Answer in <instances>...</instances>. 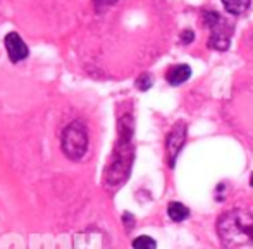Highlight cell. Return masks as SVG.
I'll return each instance as SVG.
<instances>
[{
	"label": "cell",
	"mask_w": 253,
	"mask_h": 249,
	"mask_svg": "<svg viewBox=\"0 0 253 249\" xmlns=\"http://www.w3.org/2000/svg\"><path fill=\"white\" fill-rule=\"evenodd\" d=\"M3 45H5V52L12 64L23 62V60H26L28 55H30V48H28L26 41H24L16 31H10V33L5 35Z\"/></svg>",
	"instance_id": "5b68a950"
},
{
	"label": "cell",
	"mask_w": 253,
	"mask_h": 249,
	"mask_svg": "<svg viewBox=\"0 0 253 249\" xmlns=\"http://www.w3.org/2000/svg\"><path fill=\"white\" fill-rule=\"evenodd\" d=\"M184 140H186V124L183 120L176 122V126L172 127V131L167 136V160H169V165L174 167L176 165V158L179 155L181 148L184 144Z\"/></svg>",
	"instance_id": "277c9868"
},
{
	"label": "cell",
	"mask_w": 253,
	"mask_h": 249,
	"mask_svg": "<svg viewBox=\"0 0 253 249\" xmlns=\"http://www.w3.org/2000/svg\"><path fill=\"white\" fill-rule=\"evenodd\" d=\"M134 249H157V243L150 236H140L133 241Z\"/></svg>",
	"instance_id": "8fae6325"
},
{
	"label": "cell",
	"mask_w": 253,
	"mask_h": 249,
	"mask_svg": "<svg viewBox=\"0 0 253 249\" xmlns=\"http://www.w3.org/2000/svg\"><path fill=\"white\" fill-rule=\"evenodd\" d=\"M95 5L97 7H109V5H114V3H117V0H93Z\"/></svg>",
	"instance_id": "9a60e30c"
},
{
	"label": "cell",
	"mask_w": 253,
	"mask_h": 249,
	"mask_svg": "<svg viewBox=\"0 0 253 249\" xmlns=\"http://www.w3.org/2000/svg\"><path fill=\"white\" fill-rule=\"evenodd\" d=\"M167 213H169L170 220H174V222H183V220H186L188 216H190V210H188V206L183 205V203H179V201L169 203V206H167Z\"/></svg>",
	"instance_id": "9c48e42d"
},
{
	"label": "cell",
	"mask_w": 253,
	"mask_h": 249,
	"mask_svg": "<svg viewBox=\"0 0 253 249\" xmlns=\"http://www.w3.org/2000/svg\"><path fill=\"white\" fill-rule=\"evenodd\" d=\"M133 117L129 113L121 117L119 120V140L116 143V148L112 151L109 165L105 170V186L109 189L123 186L124 180L127 179L133 165Z\"/></svg>",
	"instance_id": "6da1fadb"
},
{
	"label": "cell",
	"mask_w": 253,
	"mask_h": 249,
	"mask_svg": "<svg viewBox=\"0 0 253 249\" xmlns=\"http://www.w3.org/2000/svg\"><path fill=\"white\" fill-rule=\"evenodd\" d=\"M123 220L126 222V223H124V225H126V230L129 232V230L134 227V218H133V215H131V213H124V215H123Z\"/></svg>",
	"instance_id": "5bb4252c"
},
{
	"label": "cell",
	"mask_w": 253,
	"mask_h": 249,
	"mask_svg": "<svg viewBox=\"0 0 253 249\" xmlns=\"http://www.w3.org/2000/svg\"><path fill=\"white\" fill-rule=\"evenodd\" d=\"M152 84H153V77H152V74H150V72H143V74H141V76L136 79V86H138V90H141V91L150 90Z\"/></svg>",
	"instance_id": "7c38bea8"
},
{
	"label": "cell",
	"mask_w": 253,
	"mask_h": 249,
	"mask_svg": "<svg viewBox=\"0 0 253 249\" xmlns=\"http://www.w3.org/2000/svg\"><path fill=\"white\" fill-rule=\"evenodd\" d=\"M202 21H203V24H205V26L212 31V30H215L219 24L224 23V17L220 16L219 12H215V10H203V12H202Z\"/></svg>",
	"instance_id": "30bf717a"
},
{
	"label": "cell",
	"mask_w": 253,
	"mask_h": 249,
	"mask_svg": "<svg viewBox=\"0 0 253 249\" xmlns=\"http://www.w3.org/2000/svg\"><path fill=\"white\" fill-rule=\"evenodd\" d=\"M62 153L73 162H80L84 155H86L88 149V131L84 127V124L71 122L69 126L64 129L62 133Z\"/></svg>",
	"instance_id": "3957f363"
},
{
	"label": "cell",
	"mask_w": 253,
	"mask_h": 249,
	"mask_svg": "<svg viewBox=\"0 0 253 249\" xmlns=\"http://www.w3.org/2000/svg\"><path fill=\"white\" fill-rule=\"evenodd\" d=\"M195 35L191 30H184L183 33H181V41H183V45H190L191 41H193Z\"/></svg>",
	"instance_id": "4fadbf2b"
},
{
	"label": "cell",
	"mask_w": 253,
	"mask_h": 249,
	"mask_svg": "<svg viewBox=\"0 0 253 249\" xmlns=\"http://www.w3.org/2000/svg\"><path fill=\"white\" fill-rule=\"evenodd\" d=\"M224 3V9L231 14V16H243L248 9H250V0H220Z\"/></svg>",
	"instance_id": "ba28073f"
},
{
	"label": "cell",
	"mask_w": 253,
	"mask_h": 249,
	"mask_svg": "<svg viewBox=\"0 0 253 249\" xmlns=\"http://www.w3.org/2000/svg\"><path fill=\"white\" fill-rule=\"evenodd\" d=\"M250 186L253 187V174H252V176H250Z\"/></svg>",
	"instance_id": "2e32d148"
},
{
	"label": "cell",
	"mask_w": 253,
	"mask_h": 249,
	"mask_svg": "<svg viewBox=\"0 0 253 249\" xmlns=\"http://www.w3.org/2000/svg\"><path fill=\"white\" fill-rule=\"evenodd\" d=\"M191 76V67L188 64H177L167 69L166 72V79L170 86H179V84L186 83Z\"/></svg>",
	"instance_id": "52a82bcc"
},
{
	"label": "cell",
	"mask_w": 253,
	"mask_h": 249,
	"mask_svg": "<svg viewBox=\"0 0 253 249\" xmlns=\"http://www.w3.org/2000/svg\"><path fill=\"white\" fill-rule=\"evenodd\" d=\"M231 35H233V26L224 21V23L219 24L215 30L210 31L209 47L213 50H227L229 48Z\"/></svg>",
	"instance_id": "8992f818"
},
{
	"label": "cell",
	"mask_w": 253,
	"mask_h": 249,
	"mask_svg": "<svg viewBox=\"0 0 253 249\" xmlns=\"http://www.w3.org/2000/svg\"><path fill=\"white\" fill-rule=\"evenodd\" d=\"M217 232L222 249H253V213L233 208L219 218Z\"/></svg>",
	"instance_id": "7a4b0ae2"
}]
</instances>
